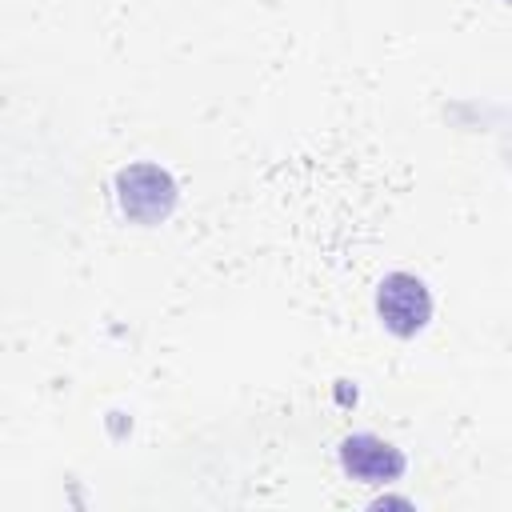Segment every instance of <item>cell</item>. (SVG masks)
Instances as JSON below:
<instances>
[{
  "mask_svg": "<svg viewBox=\"0 0 512 512\" xmlns=\"http://www.w3.org/2000/svg\"><path fill=\"white\" fill-rule=\"evenodd\" d=\"M340 460H344V468L356 480H368V484H384V480H392V476L404 472V456L392 444L376 440V436H352V440H344Z\"/></svg>",
  "mask_w": 512,
  "mask_h": 512,
  "instance_id": "cell-3",
  "label": "cell"
},
{
  "mask_svg": "<svg viewBox=\"0 0 512 512\" xmlns=\"http://www.w3.org/2000/svg\"><path fill=\"white\" fill-rule=\"evenodd\" d=\"M380 316H384V324H388L392 332L412 336V332L424 328L428 316H432L428 288H424L416 276H404V272L388 276V280L380 284Z\"/></svg>",
  "mask_w": 512,
  "mask_h": 512,
  "instance_id": "cell-1",
  "label": "cell"
},
{
  "mask_svg": "<svg viewBox=\"0 0 512 512\" xmlns=\"http://www.w3.org/2000/svg\"><path fill=\"white\" fill-rule=\"evenodd\" d=\"M120 204L136 220H160L172 208V180L152 164L128 168L120 172Z\"/></svg>",
  "mask_w": 512,
  "mask_h": 512,
  "instance_id": "cell-2",
  "label": "cell"
}]
</instances>
